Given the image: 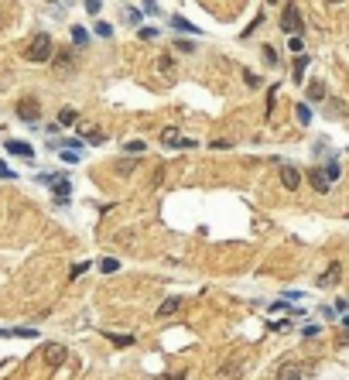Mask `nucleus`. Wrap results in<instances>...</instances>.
Here are the masks:
<instances>
[{"mask_svg":"<svg viewBox=\"0 0 349 380\" xmlns=\"http://www.w3.org/2000/svg\"><path fill=\"white\" fill-rule=\"evenodd\" d=\"M28 62H35V65H41V62H48V58L55 55V41H52V35H45V31H38L35 38H31V45H28Z\"/></svg>","mask_w":349,"mask_h":380,"instance_id":"1","label":"nucleus"},{"mask_svg":"<svg viewBox=\"0 0 349 380\" xmlns=\"http://www.w3.org/2000/svg\"><path fill=\"white\" fill-rule=\"evenodd\" d=\"M301 28H305V24H301V7H298L294 0H288L284 11H281V31H284V35H301Z\"/></svg>","mask_w":349,"mask_h":380,"instance_id":"2","label":"nucleus"},{"mask_svg":"<svg viewBox=\"0 0 349 380\" xmlns=\"http://www.w3.org/2000/svg\"><path fill=\"white\" fill-rule=\"evenodd\" d=\"M18 116L24 120V123H38L41 120V103L35 99V96H24L18 103Z\"/></svg>","mask_w":349,"mask_h":380,"instance_id":"3","label":"nucleus"},{"mask_svg":"<svg viewBox=\"0 0 349 380\" xmlns=\"http://www.w3.org/2000/svg\"><path fill=\"white\" fill-rule=\"evenodd\" d=\"M41 356H45L48 366H62V360H65V346H62V342H48Z\"/></svg>","mask_w":349,"mask_h":380,"instance_id":"4","label":"nucleus"},{"mask_svg":"<svg viewBox=\"0 0 349 380\" xmlns=\"http://www.w3.org/2000/svg\"><path fill=\"white\" fill-rule=\"evenodd\" d=\"M308 185H311L315 192H318V195H325L332 182L325 178V171H322V168H308Z\"/></svg>","mask_w":349,"mask_h":380,"instance_id":"5","label":"nucleus"},{"mask_svg":"<svg viewBox=\"0 0 349 380\" xmlns=\"http://www.w3.org/2000/svg\"><path fill=\"white\" fill-rule=\"evenodd\" d=\"M281 185H284L288 192H294L298 185H301V175H298L294 165H281Z\"/></svg>","mask_w":349,"mask_h":380,"instance_id":"6","label":"nucleus"},{"mask_svg":"<svg viewBox=\"0 0 349 380\" xmlns=\"http://www.w3.org/2000/svg\"><path fill=\"white\" fill-rule=\"evenodd\" d=\"M41 182H52V192L58 195V202H65V199H69V192H72L69 178H52V175H41Z\"/></svg>","mask_w":349,"mask_h":380,"instance_id":"7","label":"nucleus"},{"mask_svg":"<svg viewBox=\"0 0 349 380\" xmlns=\"http://www.w3.org/2000/svg\"><path fill=\"white\" fill-rule=\"evenodd\" d=\"M55 65L62 69V72H72V69H76V52H72V48H58L55 52Z\"/></svg>","mask_w":349,"mask_h":380,"instance_id":"8","label":"nucleus"},{"mask_svg":"<svg viewBox=\"0 0 349 380\" xmlns=\"http://www.w3.org/2000/svg\"><path fill=\"white\" fill-rule=\"evenodd\" d=\"M339 278H342V264H329V271L318 278V288H335Z\"/></svg>","mask_w":349,"mask_h":380,"instance_id":"9","label":"nucleus"},{"mask_svg":"<svg viewBox=\"0 0 349 380\" xmlns=\"http://www.w3.org/2000/svg\"><path fill=\"white\" fill-rule=\"evenodd\" d=\"M274 380H305V370L298 366V363H284L281 370H277V377Z\"/></svg>","mask_w":349,"mask_h":380,"instance_id":"10","label":"nucleus"},{"mask_svg":"<svg viewBox=\"0 0 349 380\" xmlns=\"http://www.w3.org/2000/svg\"><path fill=\"white\" fill-rule=\"evenodd\" d=\"M7 151L18 154V158H28V161L35 158V148H31V144H24V141H7Z\"/></svg>","mask_w":349,"mask_h":380,"instance_id":"11","label":"nucleus"},{"mask_svg":"<svg viewBox=\"0 0 349 380\" xmlns=\"http://www.w3.org/2000/svg\"><path fill=\"white\" fill-rule=\"evenodd\" d=\"M72 123H79V110L62 106V110H58V127H72Z\"/></svg>","mask_w":349,"mask_h":380,"instance_id":"12","label":"nucleus"},{"mask_svg":"<svg viewBox=\"0 0 349 380\" xmlns=\"http://www.w3.org/2000/svg\"><path fill=\"white\" fill-rule=\"evenodd\" d=\"M171 28H174V31H182V35H189V31H192V35H199V28H195L192 21H185L182 14H174V18H171Z\"/></svg>","mask_w":349,"mask_h":380,"instance_id":"13","label":"nucleus"},{"mask_svg":"<svg viewBox=\"0 0 349 380\" xmlns=\"http://www.w3.org/2000/svg\"><path fill=\"white\" fill-rule=\"evenodd\" d=\"M161 144H164V148H178V144H182V134L174 131V127H164V131H161Z\"/></svg>","mask_w":349,"mask_h":380,"instance_id":"14","label":"nucleus"},{"mask_svg":"<svg viewBox=\"0 0 349 380\" xmlns=\"http://www.w3.org/2000/svg\"><path fill=\"white\" fill-rule=\"evenodd\" d=\"M178 305H182V298H168V302H161V308H157V319L174 315V312H178Z\"/></svg>","mask_w":349,"mask_h":380,"instance_id":"15","label":"nucleus"},{"mask_svg":"<svg viewBox=\"0 0 349 380\" xmlns=\"http://www.w3.org/2000/svg\"><path fill=\"white\" fill-rule=\"evenodd\" d=\"M134 168H137L134 158H120V161H116V175H123V178H127V175H134Z\"/></svg>","mask_w":349,"mask_h":380,"instance_id":"16","label":"nucleus"},{"mask_svg":"<svg viewBox=\"0 0 349 380\" xmlns=\"http://www.w3.org/2000/svg\"><path fill=\"white\" fill-rule=\"evenodd\" d=\"M294 116H298V123L305 127V123H311V110H308V103H298L294 106Z\"/></svg>","mask_w":349,"mask_h":380,"instance_id":"17","label":"nucleus"},{"mask_svg":"<svg viewBox=\"0 0 349 380\" xmlns=\"http://www.w3.org/2000/svg\"><path fill=\"white\" fill-rule=\"evenodd\" d=\"M308 99H311V103L325 99V86H322V82H308Z\"/></svg>","mask_w":349,"mask_h":380,"instance_id":"18","label":"nucleus"},{"mask_svg":"<svg viewBox=\"0 0 349 380\" xmlns=\"http://www.w3.org/2000/svg\"><path fill=\"white\" fill-rule=\"evenodd\" d=\"M305 69H308V55H298V62H294V82L305 79Z\"/></svg>","mask_w":349,"mask_h":380,"instance_id":"19","label":"nucleus"},{"mask_svg":"<svg viewBox=\"0 0 349 380\" xmlns=\"http://www.w3.org/2000/svg\"><path fill=\"white\" fill-rule=\"evenodd\" d=\"M99 271L103 274H113V271H120V261L116 257H106V261H99Z\"/></svg>","mask_w":349,"mask_h":380,"instance_id":"20","label":"nucleus"},{"mask_svg":"<svg viewBox=\"0 0 349 380\" xmlns=\"http://www.w3.org/2000/svg\"><path fill=\"white\" fill-rule=\"evenodd\" d=\"M14 339H38V329H11Z\"/></svg>","mask_w":349,"mask_h":380,"instance_id":"21","label":"nucleus"},{"mask_svg":"<svg viewBox=\"0 0 349 380\" xmlns=\"http://www.w3.org/2000/svg\"><path fill=\"white\" fill-rule=\"evenodd\" d=\"M72 41H76V45H86V41H89V31H86V28H72Z\"/></svg>","mask_w":349,"mask_h":380,"instance_id":"22","label":"nucleus"},{"mask_svg":"<svg viewBox=\"0 0 349 380\" xmlns=\"http://www.w3.org/2000/svg\"><path fill=\"white\" fill-rule=\"evenodd\" d=\"M243 82H247V89H260V76L257 72H243Z\"/></svg>","mask_w":349,"mask_h":380,"instance_id":"23","label":"nucleus"},{"mask_svg":"<svg viewBox=\"0 0 349 380\" xmlns=\"http://www.w3.org/2000/svg\"><path fill=\"white\" fill-rule=\"evenodd\" d=\"M93 28H96V35H99V38H110V35H113V28H110L106 21H96Z\"/></svg>","mask_w":349,"mask_h":380,"instance_id":"24","label":"nucleus"},{"mask_svg":"<svg viewBox=\"0 0 349 380\" xmlns=\"http://www.w3.org/2000/svg\"><path fill=\"white\" fill-rule=\"evenodd\" d=\"M157 69H161V72H171V69H174V58L171 55H161V58H157Z\"/></svg>","mask_w":349,"mask_h":380,"instance_id":"25","label":"nucleus"},{"mask_svg":"<svg viewBox=\"0 0 349 380\" xmlns=\"http://www.w3.org/2000/svg\"><path fill=\"white\" fill-rule=\"evenodd\" d=\"M106 336H110L116 346H130V342H134V336H116V332H110V329H106Z\"/></svg>","mask_w":349,"mask_h":380,"instance_id":"26","label":"nucleus"},{"mask_svg":"<svg viewBox=\"0 0 349 380\" xmlns=\"http://www.w3.org/2000/svg\"><path fill=\"white\" fill-rule=\"evenodd\" d=\"M322 171H325V178H329V182H335V178H339V165H335V161H329Z\"/></svg>","mask_w":349,"mask_h":380,"instance_id":"27","label":"nucleus"},{"mask_svg":"<svg viewBox=\"0 0 349 380\" xmlns=\"http://www.w3.org/2000/svg\"><path fill=\"white\" fill-rule=\"evenodd\" d=\"M86 141H89V144H103L106 134H103V131H89V134H86Z\"/></svg>","mask_w":349,"mask_h":380,"instance_id":"28","label":"nucleus"},{"mask_svg":"<svg viewBox=\"0 0 349 380\" xmlns=\"http://www.w3.org/2000/svg\"><path fill=\"white\" fill-rule=\"evenodd\" d=\"M264 62H267V65H277V52H274L271 45H264Z\"/></svg>","mask_w":349,"mask_h":380,"instance_id":"29","label":"nucleus"},{"mask_svg":"<svg viewBox=\"0 0 349 380\" xmlns=\"http://www.w3.org/2000/svg\"><path fill=\"white\" fill-rule=\"evenodd\" d=\"M127 154H144V141H130L127 144Z\"/></svg>","mask_w":349,"mask_h":380,"instance_id":"30","label":"nucleus"},{"mask_svg":"<svg viewBox=\"0 0 349 380\" xmlns=\"http://www.w3.org/2000/svg\"><path fill=\"white\" fill-rule=\"evenodd\" d=\"M174 48H178V52H185V55H189V52H195V45H192V41H185V38L174 41Z\"/></svg>","mask_w":349,"mask_h":380,"instance_id":"31","label":"nucleus"},{"mask_svg":"<svg viewBox=\"0 0 349 380\" xmlns=\"http://www.w3.org/2000/svg\"><path fill=\"white\" fill-rule=\"evenodd\" d=\"M301 48H305V41H301V35H291V52H298V55H301Z\"/></svg>","mask_w":349,"mask_h":380,"instance_id":"32","label":"nucleus"},{"mask_svg":"<svg viewBox=\"0 0 349 380\" xmlns=\"http://www.w3.org/2000/svg\"><path fill=\"white\" fill-rule=\"evenodd\" d=\"M86 271H89V264H86V261H82V264H76V267H72V274H69V278H82V274H86Z\"/></svg>","mask_w":349,"mask_h":380,"instance_id":"33","label":"nucleus"},{"mask_svg":"<svg viewBox=\"0 0 349 380\" xmlns=\"http://www.w3.org/2000/svg\"><path fill=\"white\" fill-rule=\"evenodd\" d=\"M274 103H277V89H271V93H267V116L274 113Z\"/></svg>","mask_w":349,"mask_h":380,"instance_id":"34","label":"nucleus"},{"mask_svg":"<svg viewBox=\"0 0 349 380\" xmlns=\"http://www.w3.org/2000/svg\"><path fill=\"white\" fill-rule=\"evenodd\" d=\"M99 7H103V0H86V11L89 14H99Z\"/></svg>","mask_w":349,"mask_h":380,"instance_id":"35","label":"nucleus"},{"mask_svg":"<svg viewBox=\"0 0 349 380\" xmlns=\"http://www.w3.org/2000/svg\"><path fill=\"white\" fill-rule=\"evenodd\" d=\"M62 161H65V165H76L79 154H76V151H62Z\"/></svg>","mask_w":349,"mask_h":380,"instance_id":"36","label":"nucleus"},{"mask_svg":"<svg viewBox=\"0 0 349 380\" xmlns=\"http://www.w3.org/2000/svg\"><path fill=\"white\" fill-rule=\"evenodd\" d=\"M123 18L130 21V24H140V11H127V14H123Z\"/></svg>","mask_w":349,"mask_h":380,"instance_id":"37","label":"nucleus"},{"mask_svg":"<svg viewBox=\"0 0 349 380\" xmlns=\"http://www.w3.org/2000/svg\"><path fill=\"white\" fill-rule=\"evenodd\" d=\"M271 329H274V332H288V329H291V322H288V319H284V322H274Z\"/></svg>","mask_w":349,"mask_h":380,"instance_id":"38","label":"nucleus"},{"mask_svg":"<svg viewBox=\"0 0 349 380\" xmlns=\"http://www.w3.org/2000/svg\"><path fill=\"white\" fill-rule=\"evenodd\" d=\"M182 151H189V148H195V137H182V144H178Z\"/></svg>","mask_w":349,"mask_h":380,"instance_id":"39","label":"nucleus"},{"mask_svg":"<svg viewBox=\"0 0 349 380\" xmlns=\"http://www.w3.org/2000/svg\"><path fill=\"white\" fill-rule=\"evenodd\" d=\"M0 178H14V168H7V165H0Z\"/></svg>","mask_w":349,"mask_h":380,"instance_id":"40","label":"nucleus"},{"mask_svg":"<svg viewBox=\"0 0 349 380\" xmlns=\"http://www.w3.org/2000/svg\"><path fill=\"white\" fill-rule=\"evenodd\" d=\"M144 11H147V14H157V4H154V0H147V4H144Z\"/></svg>","mask_w":349,"mask_h":380,"instance_id":"41","label":"nucleus"},{"mask_svg":"<svg viewBox=\"0 0 349 380\" xmlns=\"http://www.w3.org/2000/svg\"><path fill=\"white\" fill-rule=\"evenodd\" d=\"M329 4H342V0H329Z\"/></svg>","mask_w":349,"mask_h":380,"instance_id":"42","label":"nucleus"},{"mask_svg":"<svg viewBox=\"0 0 349 380\" xmlns=\"http://www.w3.org/2000/svg\"><path fill=\"white\" fill-rule=\"evenodd\" d=\"M171 380H185V377H171Z\"/></svg>","mask_w":349,"mask_h":380,"instance_id":"43","label":"nucleus"},{"mask_svg":"<svg viewBox=\"0 0 349 380\" xmlns=\"http://www.w3.org/2000/svg\"><path fill=\"white\" fill-rule=\"evenodd\" d=\"M267 4H277V0H267Z\"/></svg>","mask_w":349,"mask_h":380,"instance_id":"44","label":"nucleus"}]
</instances>
